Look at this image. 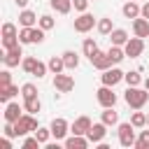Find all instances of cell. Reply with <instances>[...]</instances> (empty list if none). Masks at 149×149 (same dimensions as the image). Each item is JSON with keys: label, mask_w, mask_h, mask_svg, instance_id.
<instances>
[{"label": "cell", "mask_w": 149, "mask_h": 149, "mask_svg": "<svg viewBox=\"0 0 149 149\" xmlns=\"http://www.w3.org/2000/svg\"><path fill=\"white\" fill-rule=\"evenodd\" d=\"M123 100H126L128 107H133V109H142V107L147 105V100H149V91H147V88H140V86H128Z\"/></svg>", "instance_id": "cell-1"}, {"label": "cell", "mask_w": 149, "mask_h": 149, "mask_svg": "<svg viewBox=\"0 0 149 149\" xmlns=\"http://www.w3.org/2000/svg\"><path fill=\"white\" fill-rule=\"evenodd\" d=\"M14 128H16V135L19 137H26L28 133H35L40 126H37V119H35V114H30V112H26L19 121H14Z\"/></svg>", "instance_id": "cell-2"}, {"label": "cell", "mask_w": 149, "mask_h": 149, "mask_svg": "<svg viewBox=\"0 0 149 149\" xmlns=\"http://www.w3.org/2000/svg\"><path fill=\"white\" fill-rule=\"evenodd\" d=\"M44 33L40 26H33V28H21L19 30V40L21 44H42L44 42Z\"/></svg>", "instance_id": "cell-3"}, {"label": "cell", "mask_w": 149, "mask_h": 149, "mask_svg": "<svg viewBox=\"0 0 149 149\" xmlns=\"http://www.w3.org/2000/svg\"><path fill=\"white\" fill-rule=\"evenodd\" d=\"M135 126L130 123V121H126V123H119L116 126V135H119V144L121 147H135Z\"/></svg>", "instance_id": "cell-4"}, {"label": "cell", "mask_w": 149, "mask_h": 149, "mask_svg": "<svg viewBox=\"0 0 149 149\" xmlns=\"http://www.w3.org/2000/svg\"><path fill=\"white\" fill-rule=\"evenodd\" d=\"M123 77H126V72L123 70H119L116 65H112V68H107V70H102V74H100V81L105 84V86H116L119 81H123Z\"/></svg>", "instance_id": "cell-5"}, {"label": "cell", "mask_w": 149, "mask_h": 149, "mask_svg": "<svg viewBox=\"0 0 149 149\" xmlns=\"http://www.w3.org/2000/svg\"><path fill=\"white\" fill-rule=\"evenodd\" d=\"M123 51H126V56L128 58H140L142 56V51H144V40L142 37H130L126 44H123Z\"/></svg>", "instance_id": "cell-6"}, {"label": "cell", "mask_w": 149, "mask_h": 149, "mask_svg": "<svg viewBox=\"0 0 149 149\" xmlns=\"http://www.w3.org/2000/svg\"><path fill=\"white\" fill-rule=\"evenodd\" d=\"M95 98H98V102H100V107H114L116 105V93L112 91V86H100L98 91H95Z\"/></svg>", "instance_id": "cell-7"}, {"label": "cell", "mask_w": 149, "mask_h": 149, "mask_svg": "<svg viewBox=\"0 0 149 149\" xmlns=\"http://www.w3.org/2000/svg\"><path fill=\"white\" fill-rule=\"evenodd\" d=\"M49 128H51V137H56V140H65L68 133H70V123H68L63 116H56V119L49 123Z\"/></svg>", "instance_id": "cell-8"}, {"label": "cell", "mask_w": 149, "mask_h": 149, "mask_svg": "<svg viewBox=\"0 0 149 149\" xmlns=\"http://www.w3.org/2000/svg\"><path fill=\"white\" fill-rule=\"evenodd\" d=\"M93 26H98V21H95L93 14H88V12H81V14L74 19V30H77V33H88V30H93Z\"/></svg>", "instance_id": "cell-9"}, {"label": "cell", "mask_w": 149, "mask_h": 149, "mask_svg": "<svg viewBox=\"0 0 149 149\" xmlns=\"http://www.w3.org/2000/svg\"><path fill=\"white\" fill-rule=\"evenodd\" d=\"M54 88L61 91V93H70V91L74 88V79H72L70 74L58 72V74H54Z\"/></svg>", "instance_id": "cell-10"}, {"label": "cell", "mask_w": 149, "mask_h": 149, "mask_svg": "<svg viewBox=\"0 0 149 149\" xmlns=\"http://www.w3.org/2000/svg\"><path fill=\"white\" fill-rule=\"evenodd\" d=\"M107 123H102V121H98V123H93L91 128H88V133H86V137L93 142V144H100L102 140H105V135H107Z\"/></svg>", "instance_id": "cell-11"}, {"label": "cell", "mask_w": 149, "mask_h": 149, "mask_svg": "<svg viewBox=\"0 0 149 149\" xmlns=\"http://www.w3.org/2000/svg\"><path fill=\"white\" fill-rule=\"evenodd\" d=\"M2 61H5L7 68H16V65L23 61V49H21V44L14 47V49H7V51L2 54Z\"/></svg>", "instance_id": "cell-12"}, {"label": "cell", "mask_w": 149, "mask_h": 149, "mask_svg": "<svg viewBox=\"0 0 149 149\" xmlns=\"http://www.w3.org/2000/svg\"><path fill=\"white\" fill-rule=\"evenodd\" d=\"M23 112H26V107H21L19 102H5V121H19L21 116H23Z\"/></svg>", "instance_id": "cell-13"}, {"label": "cell", "mask_w": 149, "mask_h": 149, "mask_svg": "<svg viewBox=\"0 0 149 149\" xmlns=\"http://www.w3.org/2000/svg\"><path fill=\"white\" fill-rule=\"evenodd\" d=\"M88 61H91V65H93L95 70H100V72H102V70H107V68H112V61H109L107 51H100V49H98Z\"/></svg>", "instance_id": "cell-14"}, {"label": "cell", "mask_w": 149, "mask_h": 149, "mask_svg": "<svg viewBox=\"0 0 149 149\" xmlns=\"http://www.w3.org/2000/svg\"><path fill=\"white\" fill-rule=\"evenodd\" d=\"M91 126H93V123H91L88 116H77V119L72 121V126H70V133H74V135H86Z\"/></svg>", "instance_id": "cell-15"}, {"label": "cell", "mask_w": 149, "mask_h": 149, "mask_svg": "<svg viewBox=\"0 0 149 149\" xmlns=\"http://www.w3.org/2000/svg\"><path fill=\"white\" fill-rule=\"evenodd\" d=\"M88 137L86 135H70V137H65V149H86L88 147Z\"/></svg>", "instance_id": "cell-16"}, {"label": "cell", "mask_w": 149, "mask_h": 149, "mask_svg": "<svg viewBox=\"0 0 149 149\" xmlns=\"http://www.w3.org/2000/svg\"><path fill=\"white\" fill-rule=\"evenodd\" d=\"M133 33L137 35V37H149V19H144V16H137V19H133Z\"/></svg>", "instance_id": "cell-17"}, {"label": "cell", "mask_w": 149, "mask_h": 149, "mask_svg": "<svg viewBox=\"0 0 149 149\" xmlns=\"http://www.w3.org/2000/svg\"><path fill=\"white\" fill-rule=\"evenodd\" d=\"M37 14L35 12H30V9H21V14H19V23H21V28H33V26H37Z\"/></svg>", "instance_id": "cell-18"}, {"label": "cell", "mask_w": 149, "mask_h": 149, "mask_svg": "<svg viewBox=\"0 0 149 149\" xmlns=\"http://www.w3.org/2000/svg\"><path fill=\"white\" fill-rule=\"evenodd\" d=\"M121 14H123L126 19H137V16L142 14V7H140L135 0H128V2L121 7Z\"/></svg>", "instance_id": "cell-19"}, {"label": "cell", "mask_w": 149, "mask_h": 149, "mask_svg": "<svg viewBox=\"0 0 149 149\" xmlns=\"http://www.w3.org/2000/svg\"><path fill=\"white\" fill-rule=\"evenodd\" d=\"M100 121L107 123V126H119V112H114V107H102Z\"/></svg>", "instance_id": "cell-20"}, {"label": "cell", "mask_w": 149, "mask_h": 149, "mask_svg": "<svg viewBox=\"0 0 149 149\" xmlns=\"http://www.w3.org/2000/svg\"><path fill=\"white\" fill-rule=\"evenodd\" d=\"M49 5H51V9L56 12V14H70L72 12V0H49Z\"/></svg>", "instance_id": "cell-21"}, {"label": "cell", "mask_w": 149, "mask_h": 149, "mask_svg": "<svg viewBox=\"0 0 149 149\" xmlns=\"http://www.w3.org/2000/svg\"><path fill=\"white\" fill-rule=\"evenodd\" d=\"M128 40H130V37H128V33H126L123 28H114V30L109 33V42L116 44V47H123Z\"/></svg>", "instance_id": "cell-22"}, {"label": "cell", "mask_w": 149, "mask_h": 149, "mask_svg": "<svg viewBox=\"0 0 149 149\" xmlns=\"http://www.w3.org/2000/svg\"><path fill=\"white\" fill-rule=\"evenodd\" d=\"M107 56H109L112 65H119L123 58H128V56H126V51H123V47H116V44H112V47L107 49Z\"/></svg>", "instance_id": "cell-23"}, {"label": "cell", "mask_w": 149, "mask_h": 149, "mask_svg": "<svg viewBox=\"0 0 149 149\" xmlns=\"http://www.w3.org/2000/svg\"><path fill=\"white\" fill-rule=\"evenodd\" d=\"M63 61H65V70H77V68H79V56H77V51H72V49L63 51Z\"/></svg>", "instance_id": "cell-24"}, {"label": "cell", "mask_w": 149, "mask_h": 149, "mask_svg": "<svg viewBox=\"0 0 149 149\" xmlns=\"http://www.w3.org/2000/svg\"><path fill=\"white\" fill-rule=\"evenodd\" d=\"M16 93H21V88L16 84H9V86H0V102H9Z\"/></svg>", "instance_id": "cell-25"}, {"label": "cell", "mask_w": 149, "mask_h": 149, "mask_svg": "<svg viewBox=\"0 0 149 149\" xmlns=\"http://www.w3.org/2000/svg\"><path fill=\"white\" fill-rule=\"evenodd\" d=\"M47 65H49L51 74H58V72H63V70H65V61H63V56H51Z\"/></svg>", "instance_id": "cell-26"}, {"label": "cell", "mask_w": 149, "mask_h": 149, "mask_svg": "<svg viewBox=\"0 0 149 149\" xmlns=\"http://www.w3.org/2000/svg\"><path fill=\"white\" fill-rule=\"evenodd\" d=\"M23 107H26V112H30V114H37V112H42V102H40V98H37V95H33V98H26V100H23Z\"/></svg>", "instance_id": "cell-27"}, {"label": "cell", "mask_w": 149, "mask_h": 149, "mask_svg": "<svg viewBox=\"0 0 149 149\" xmlns=\"http://www.w3.org/2000/svg\"><path fill=\"white\" fill-rule=\"evenodd\" d=\"M81 51H84V56H86V58H91V56L98 51V42H95L93 37H86V40L81 42Z\"/></svg>", "instance_id": "cell-28"}, {"label": "cell", "mask_w": 149, "mask_h": 149, "mask_svg": "<svg viewBox=\"0 0 149 149\" xmlns=\"http://www.w3.org/2000/svg\"><path fill=\"white\" fill-rule=\"evenodd\" d=\"M95 28H98V33H100V35H109V33L114 30V23H112V19H109V16H102V19L98 21V26H95Z\"/></svg>", "instance_id": "cell-29"}, {"label": "cell", "mask_w": 149, "mask_h": 149, "mask_svg": "<svg viewBox=\"0 0 149 149\" xmlns=\"http://www.w3.org/2000/svg\"><path fill=\"white\" fill-rule=\"evenodd\" d=\"M130 123H133L135 128H144V126H147V114L140 112V109H135L133 116H130Z\"/></svg>", "instance_id": "cell-30"}, {"label": "cell", "mask_w": 149, "mask_h": 149, "mask_svg": "<svg viewBox=\"0 0 149 149\" xmlns=\"http://www.w3.org/2000/svg\"><path fill=\"white\" fill-rule=\"evenodd\" d=\"M123 81H126L128 86H140V84H142L144 79L140 77V72H137V70H133V72H126V77H123Z\"/></svg>", "instance_id": "cell-31"}, {"label": "cell", "mask_w": 149, "mask_h": 149, "mask_svg": "<svg viewBox=\"0 0 149 149\" xmlns=\"http://www.w3.org/2000/svg\"><path fill=\"white\" fill-rule=\"evenodd\" d=\"M37 26H40L42 30H51V28L56 26V21H54V16H51V14H42V16H40V21H37Z\"/></svg>", "instance_id": "cell-32"}, {"label": "cell", "mask_w": 149, "mask_h": 149, "mask_svg": "<svg viewBox=\"0 0 149 149\" xmlns=\"http://www.w3.org/2000/svg\"><path fill=\"white\" fill-rule=\"evenodd\" d=\"M35 137L40 140V144H47V142H49V137H51V128H44V126H40V128L35 130Z\"/></svg>", "instance_id": "cell-33"}, {"label": "cell", "mask_w": 149, "mask_h": 149, "mask_svg": "<svg viewBox=\"0 0 149 149\" xmlns=\"http://www.w3.org/2000/svg\"><path fill=\"white\" fill-rule=\"evenodd\" d=\"M135 149H149V130H140V137L135 140Z\"/></svg>", "instance_id": "cell-34"}, {"label": "cell", "mask_w": 149, "mask_h": 149, "mask_svg": "<svg viewBox=\"0 0 149 149\" xmlns=\"http://www.w3.org/2000/svg\"><path fill=\"white\" fill-rule=\"evenodd\" d=\"M16 35H19L16 26L9 23V21H5V23H2V37H16Z\"/></svg>", "instance_id": "cell-35"}, {"label": "cell", "mask_w": 149, "mask_h": 149, "mask_svg": "<svg viewBox=\"0 0 149 149\" xmlns=\"http://www.w3.org/2000/svg\"><path fill=\"white\" fill-rule=\"evenodd\" d=\"M35 63H37V58H35V56H26V58L21 61V68H23V72L33 74V68H35Z\"/></svg>", "instance_id": "cell-36"}, {"label": "cell", "mask_w": 149, "mask_h": 149, "mask_svg": "<svg viewBox=\"0 0 149 149\" xmlns=\"http://www.w3.org/2000/svg\"><path fill=\"white\" fill-rule=\"evenodd\" d=\"M47 70H49V65H47V63H42V61H37V63H35V68H33V77L42 79V77L47 74Z\"/></svg>", "instance_id": "cell-37"}, {"label": "cell", "mask_w": 149, "mask_h": 149, "mask_svg": "<svg viewBox=\"0 0 149 149\" xmlns=\"http://www.w3.org/2000/svg\"><path fill=\"white\" fill-rule=\"evenodd\" d=\"M21 95H23V100H26V98L37 95V86H35V84H30V81H28V84H23V86H21Z\"/></svg>", "instance_id": "cell-38"}, {"label": "cell", "mask_w": 149, "mask_h": 149, "mask_svg": "<svg viewBox=\"0 0 149 149\" xmlns=\"http://www.w3.org/2000/svg\"><path fill=\"white\" fill-rule=\"evenodd\" d=\"M19 44H21L19 35H16V37H2V47H5V51H7V49H14V47H19Z\"/></svg>", "instance_id": "cell-39"}, {"label": "cell", "mask_w": 149, "mask_h": 149, "mask_svg": "<svg viewBox=\"0 0 149 149\" xmlns=\"http://www.w3.org/2000/svg\"><path fill=\"white\" fill-rule=\"evenodd\" d=\"M21 147H23V149H35V147H40V140H37L35 135H33V137H26Z\"/></svg>", "instance_id": "cell-40"}, {"label": "cell", "mask_w": 149, "mask_h": 149, "mask_svg": "<svg viewBox=\"0 0 149 149\" xmlns=\"http://www.w3.org/2000/svg\"><path fill=\"white\" fill-rule=\"evenodd\" d=\"M12 84V74H9V70H2L0 72V86H9Z\"/></svg>", "instance_id": "cell-41"}, {"label": "cell", "mask_w": 149, "mask_h": 149, "mask_svg": "<svg viewBox=\"0 0 149 149\" xmlns=\"http://www.w3.org/2000/svg\"><path fill=\"white\" fill-rule=\"evenodd\" d=\"M88 2H91V0H72V5H74L77 12H86V9H88Z\"/></svg>", "instance_id": "cell-42"}, {"label": "cell", "mask_w": 149, "mask_h": 149, "mask_svg": "<svg viewBox=\"0 0 149 149\" xmlns=\"http://www.w3.org/2000/svg\"><path fill=\"white\" fill-rule=\"evenodd\" d=\"M140 16L149 19V2H144V5H142V14H140Z\"/></svg>", "instance_id": "cell-43"}, {"label": "cell", "mask_w": 149, "mask_h": 149, "mask_svg": "<svg viewBox=\"0 0 149 149\" xmlns=\"http://www.w3.org/2000/svg\"><path fill=\"white\" fill-rule=\"evenodd\" d=\"M14 2H16V7H21V9H26V5H28L30 0H14Z\"/></svg>", "instance_id": "cell-44"}, {"label": "cell", "mask_w": 149, "mask_h": 149, "mask_svg": "<svg viewBox=\"0 0 149 149\" xmlns=\"http://www.w3.org/2000/svg\"><path fill=\"white\" fill-rule=\"evenodd\" d=\"M142 84H144V88H147V91H149V77H147V79H144V81H142Z\"/></svg>", "instance_id": "cell-45"}, {"label": "cell", "mask_w": 149, "mask_h": 149, "mask_svg": "<svg viewBox=\"0 0 149 149\" xmlns=\"http://www.w3.org/2000/svg\"><path fill=\"white\" fill-rule=\"evenodd\" d=\"M147 128H149V114H147Z\"/></svg>", "instance_id": "cell-46"}]
</instances>
